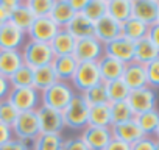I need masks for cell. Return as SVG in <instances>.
Wrapping results in <instances>:
<instances>
[{
	"label": "cell",
	"mask_w": 159,
	"mask_h": 150,
	"mask_svg": "<svg viewBox=\"0 0 159 150\" xmlns=\"http://www.w3.org/2000/svg\"><path fill=\"white\" fill-rule=\"evenodd\" d=\"M62 119H64V127L70 130L83 131L88 127L89 105L81 94L75 92L70 103L62 110Z\"/></svg>",
	"instance_id": "6da1fadb"
},
{
	"label": "cell",
	"mask_w": 159,
	"mask_h": 150,
	"mask_svg": "<svg viewBox=\"0 0 159 150\" xmlns=\"http://www.w3.org/2000/svg\"><path fill=\"white\" fill-rule=\"evenodd\" d=\"M73 96H75V89L72 88L70 83L56 82L55 85H52L50 88L41 92V105L62 113V110L70 103Z\"/></svg>",
	"instance_id": "7a4b0ae2"
},
{
	"label": "cell",
	"mask_w": 159,
	"mask_h": 150,
	"mask_svg": "<svg viewBox=\"0 0 159 150\" xmlns=\"http://www.w3.org/2000/svg\"><path fill=\"white\" fill-rule=\"evenodd\" d=\"M20 52L24 56V63L33 69L52 64V61L55 58L50 44H45V42H36V41L27 39V42L24 44Z\"/></svg>",
	"instance_id": "3957f363"
},
{
	"label": "cell",
	"mask_w": 159,
	"mask_h": 150,
	"mask_svg": "<svg viewBox=\"0 0 159 150\" xmlns=\"http://www.w3.org/2000/svg\"><path fill=\"white\" fill-rule=\"evenodd\" d=\"M98 83H102V78H100L97 63H78L76 72L70 82L75 92L83 94L84 91H88L89 88H92Z\"/></svg>",
	"instance_id": "277c9868"
},
{
	"label": "cell",
	"mask_w": 159,
	"mask_h": 150,
	"mask_svg": "<svg viewBox=\"0 0 159 150\" xmlns=\"http://www.w3.org/2000/svg\"><path fill=\"white\" fill-rule=\"evenodd\" d=\"M7 100L19 113L36 111L41 106V92L34 88H11Z\"/></svg>",
	"instance_id": "5b68a950"
},
{
	"label": "cell",
	"mask_w": 159,
	"mask_h": 150,
	"mask_svg": "<svg viewBox=\"0 0 159 150\" xmlns=\"http://www.w3.org/2000/svg\"><path fill=\"white\" fill-rule=\"evenodd\" d=\"M11 130H13V136L20 141L38 138L41 134V128H39V120H38L36 111L19 113L17 119L11 125Z\"/></svg>",
	"instance_id": "8992f818"
},
{
	"label": "cell",
	"mask_w": 159,
	"mask_h": 150,
	"mask_svg": "<svg viewBox=\"0 0 159 150\" xmlns=\"http://www.w3.org/2000/svg\"><path fill=\"white\" fill-rule=\"evenodd\" d=\"M126 103L129 105L131 111L134 113V116L150 111V110H156L157 105V94L154 89L145 86L140 89H134L129 91L128 97H126Z\"/></svg>",
	"instance_id": "52a82bcc"
},
{
	"label": "cell",
	"mask_w": 159,
	"mask_h": 150,
	"mask_svg": "<svg viewBox=\"0 0 159 150\" xmlns=\"http://www.w3.org/2000/svg\"><path fill=\"white\" fill-rule=\"evenodd\" d=\"M103 55H105L103 44L94 36L76 39L73 56L76 58L78 63H97Z\"/></svg>",
	"instance_id": "ba28073f"
},
{
	"label": "cell",
	"mask_w": 159,
	"mask_h": 150,
	"mask_svg": "<svg viewBox=\"0 0 159 150\" xmlns=\"http://www.w3.org/2000/svg\"><path fill=\"white\" fill-rule=\"evenodd\" d=\"M27 42V33L11 21L0 25V50H22Z\"/></svg>",
	"instance_id": "9c48e42d"
},
{
	"label": "cell",
	"mask_w": 159,
	"mask_h": 150,
	"mask_svg": "<svg viewBox=\"0 0 159 150\" xmlns=\"http://www.w3.org/2000/svg\"><path fill=\"white\" fill-rule=\"evenodd\" d=\"M58 31H59V27L50 17H36L30 30L27 31V39L50 44V41L56 36Z\"/></svg>",
	"instance_id": "30bf717a"
},
{
	"label": "cell",
	"mask_w": 159,
	"mask_h": 150,
	"mask_svg": "<svg viewBox=\"0 0 159 150\" xmlns=\"http://www.w3.org/2000/svg\"><path fill=\"white\" fill-rule=\"evenodd\" d=\"M38 114V120H39V128L41 133H52V134H61L64 127V119H62V113L47 108V106H39L36 110Z\"/></svg>",
	"instance_id": "8fae6325"
},
{
	"label": "cell",
	"mask_w": 159,
	"mask_h": 150,
	"mask_svg": "<svg viewBox=\"0 0 159 150\" xmlns=\"http://www.w3.org/2000/svg\"><path fill=\"white\" fill-rule=\"evenodd\" d=\"M103 50H105V55H108V56H111L123 64L134 61V42L128 41L123 36L105 44Z\"/></svg>",
	"instance_id": "7c38bea8"
},
{
	"label": "cell",
	"mask_w": 159,
	"mask_h": 150,
	"mask_svg": "<svg viewBox=\"0 0 159 150\" xmlns=\"http://www.w3.org/2000/svg\"><path fill=\"white\" fill-rule=\"evenodd\" d=\"M80 138H81L83 142L89 147V150H105V147L112 139V134H111V128L88 125L81 131Z\"/></svg>",
	"instance_id": "4fadbf2b"
},
{
	"label": "cell",
	"mask_w": 159,
	"mask_h": 150,
	"mask_svg": "<svg viewBox=\"0 0 159 150\" xmlns=\"http://www.w3.org/2000/svg\"><path fill=\"white\" fill-rule=\"evenodd\" d=\"M133 17L148 27L157 24L159 0H133Z\"/></svg>",
	"instance_id": "5bb4252c"
},
{
	"label": "cell",
	"mask_w": 159,
	"mask_h": 150,
	"mask_svg": "<svg viewBox=\"0 0 159 150\" xmlns=\"http://www.w3.org/2000/svg\"><path fill=\"white\" fill-rule=\"evenodd\" d=\"M122 36V24L111 19L108 14L94 24V38L103 45Z\"/></svg>",
	"instance_id": "9a60e30c"
},
{
	"label": "cell",
	"mask_w": 159,
	"mask_h": 150,
	"mask_svg": "<svg viewBox=\"0 0 159 150\" xmlns=\"http://www.w3.org/2000/svg\"><path fill=\"white\" fill-rule=\"evenodd\" d=\"M122 80H123V83L128 86L129 91H134V89H140V88L148 86V85H147L145 66H143V64H139V63H136V61H131V63L125 64Z\"/></svg>",
	"instance_id": "2e32d148"
},
{
	"label": "cell",
	"mask_w": 159,
	"mask_h": 150,
	"mask_svg": "<svg viewBox=\"0 0 159 150\" xmlns=\"http://www.w3.org/2000/svg\"><path fill=\"white\" fill-rule=\"evenodd\" d=\"M111 134H112L114 139L123 141V142H126L129 145L143 138V133H142V130L139 128V125L136 124L134 119L122 122V124L111 125Z\"/></svg>",
	"instance_id": "e0dca14e"
},
{
	"label": "cell",
	"mask_w": 159,
	"mask_h": 150,
	"mask_svg": "<svg viewBox=\"0 0 159 150\" xmlns=\"http://www.w3.org/2000/svg\"><path fill=\"white\" fill-rule=\"evenodd\" d=\"M97 66H98V72H100V78H102V83H109V82H114V80H120L122 75H123V69H125V64L108 56V55H103L98 61H97Z\"/></svg>",
	"instance_id": "ac0fdd59"
},
{
	"label": "cell",
	"mask_w": 159,
	"mask_h": 150,
	"mask_svg": "<svg viewBox=\"0 0 159 150\" xmlns=\"http://www.w3.org/2000/svg\"><path fill=\"white\" fill-rule=\"evenodd\" d=\"M52 67L55 70V75L58 82H66V83H70L73 75L76 72V67H78V61L73 55H69V56H55L53 61H52Z\"/></svg>",
	"instance_id": "d6986e66"
},
{
	"label": "cell",
	"mask_w": 159,
	"mask_h": 150,
	"mask_svg": "<svg viewBox=\"0 0 159 150\" xmlns=\"http://www.w3.org/2000/svg\"><path fill=\"white\" fill-rule=\"evenodd\" d=\"M75 45H76V39L66 28H59V31L56 33V36L50 41V47H52V52H53L55 56H69V55H73Z\"/></svg>",
	"instance_id": "ffe728a7"
},
{
	"label": "cell",
	"mask_w": 159,
	"mask_h": 150,
	"mask_svg": "<svg viewBox=\"0 0 159 150\" xmlns=\"http://www.w3.org/2000/svg\"><path fill=\"white\" fill-rule=\"evenodd\" d=\"M24 64V56L20 50H0V75H11Z\"/></svg>",
	"instance_id": "44dd1931"
},
{
	"label": "cell",
	"mask_w": 159,
	"mask_h": 150,
	"mask_svg": "<svg viewBox=\"0 0 159 150\" xmlns=\"http://www.w3.org/2000/svg\"><path fill=\"white\" fill-rule=\"evenodd\" d=\"M75 11L70 7L69 0H55L52 11L48 14V17L59 27V28H66V25L75 17Z\"/></svg>",
	"instance_id": "7402d4cb"
},
{
	"label": "cell",
	"mask_w": 159,
	"mask_h": 150,
	"mask_svg": "<svg viewBox=\"0 0 159 150\" xmlns=\"http://www.w3.org/2000/svg\"><path fill=\"white\" fill-rule=\"evenodd\" d=\"M66 30L75 38L83 39L94 36V22H91L88 17H84L81 13H76L75 17L66 25Z\"/></svg>",
	"instance_id": "603a6c76"
},
{
	"label": "cell",
	"mask_w": 159,
	"mask_h": 150,
	"mask_svg": "<svg viewBox=\"0 0 159 150\" xmlns=\"http://www.w3.org/2000/svg\"><path fill=\"white\" fill-rule=\"evenodd\" d=\"M159 58V50L148 38H142L134 42V61L139 64H148Z\"/></svg>",
	"instance_id": "cb8c5ba5"
},
{
	"label": "cell",
	"mask_w": 159,
	"mask_h": 150,
	"mask_svg": "<svg viewBox=\"0 0 159 150\" xmlns=\"http://www.w3.org/2000/svg\"><path fill=\"white\" fill-rule=\"evenodd\" d=\"M106 14L119 24L133 17V0H108Z\"/></svg>",
	"instance_id": "d4e9b609"
},
{
	"label": "cell",
	"mask_w": 159,
	"mask_h": 150,
	"mask_svg": "<svg viewBox=\"0 0 159 150\" xmlns=\"http://www.w3.org/2000/svg\"><path fill=\"white\" fill-rule=\"evenodd\" d=\"M134 120L139 125V128L142 130L143 136L154 138L156 130L159 127V111L157 110H150V111L140 113V114L134 116Z\"/></svg>",
	"instance_id": "484cf974"
},
{
	"label": "cell",
	"mask_w": 159,
	"mask_h": 150,
	"mask_svg": "<svg viewBox=\"0 0 159 150\" xmlns=\"http://www.w3.org/2000/svg\"><path fill=\"white\" fill-rule=\"evenodd\" d=\"M58 82L56 75H55V70L52 67V64H47V66H42V67H38L34 69V77H33V88L39 92H42L44 89L50 88L52 85H55Z\"/></svg>",
	"instance_id": "4316f807"
},
{
	"label": "cell",
	"mask_w": 159,
	"mask_h": 150,
	"mask_svg": "<svg viewBox=\"0 0 159 150\" xmlns=\"http://www.w3.org/2000/svg\"><path fill=\"white\" fill-rule=\"evenodd\" d=\"M88 125H92V127H103V128H111L112 120H111L109 103H106V105H97V106H89V119H88Z\"/></svg>",
	"instance_id": "83f0119b"
},
{
	"label": "cell",
	"mask_w": 159,
	"mask_h": 150,
	"mask_svg": "<svg viewBox=\"0 0 159 150\" xmlns=\"http://www.w3.org/2000/svg\"><path fill=\"white\" fill-rule=\"evenodd\" d=\"M147 33H148V25H145L143 22H140L134 17H131L122 24V36L131 42H136L142 38H147Z\"/></svg>",
	"instance_id": "f1b7e54d"
},
{
	"label": "cell",
	"mask_w": 159,
	"mask_h": 150,
	"mask_svg": "<svg viewBox=\"0 0 159 150\" xmlns=\"http://www.w3.org/2000/svg\"><path fill=\"white\" fill-rule=\"evenodd\" d=\"M34 14L30 11V8L27 7V3L25 2H19V5H17V8L13 11V14H11V17H10V21L16 25V27H19L22 31H28L30 30V27H31V24L34 22Z\"/></svg>",
	"instance_id": "f546056e"
},
{
	"label": "cell",
	"mask_w": 159,
	"mask_h": 150,
	"mask_svg": "<svg viewBox=\"0 0 159 150\" xmlns=\"http://www.w3.org/2000/svg\"><path fill=\"white\" fill-rule=\"evenodd\" d=\"M33 77H34V69L24 63L10 77L11 88H33Z\"/></svg>",
	"instance_id": "4dcf8cb0"
},
{
	"label": "cell",
	"mask_w": 159,
	"mask_h": 150,
	"mask_svg": "<svg viewBox=\"0 0 159 150\" xmlns=\"http://www.w3.org/2000/svg\"><path fill=\"white\" fill-rule=\"evenodd\" d=\"M106 11H108V0H88L81 14L95 24L97 21L106 16Z\"/></svg>",
	"instance_id": "1f68e13d"
},
{
	"label": "cell",
	"mask_w": 159,
	"mask_h": 150,
	"mask_svg": "<svg viewBox=\"0 0 159 150\" xmlns=\"http://www.w3.org/2000/svg\"><path fill=\"white\" fill-rule=\"evenodd\" d=\"M62 142H64V138L61 134L41 133L34 139V148L33 150H61Z\"/></svg>",
	"instance_id": "d6a6232c"
},
{
	"label": "cell",
	"mask_w": 159,
	"mask_h": 150,
	"mask_svg": "<svg viewBox=\"0 0 159 150\" xmlns=\"http://www.w3.org/2000/svg\"><path fill=\"white\" fill-rule=\"evenodd\" d=\"M81 96L84 97V100L88 102L89 106H97V105H106V103H109L105 83H98V85L89 88Z\"/></svg>",
	"instance_id": "836d02e7"
},
{
	"label": "cell",
	"mask_w": 159,
	"mask_h": 150,
	"mask_svg": "<svg viewBox=\"0 0 159 150\" xmlns=\"http://www.w3.org/2000/svg\"><path fill=\"white\" fill-rule=\"evenodd\" d=\"M109 111H111L112 125H114V124H122V122H126V120L134 119V113L131 111V108H129V105L126 103V100L109 103Z\"/></svg>",
	"instance_id": "e575fe53"
},
{
	"label": "cell",
	"mask_w": 159,
	"mask_h": 150,
	"mask_svg": "<svg viewBox=\"0 0 159 150\" xmlns=\"http://www.w3.org/2000/svg\"><path fill=\"white\" fill-rule=\"evenodd\" d=\"M105 86H106V94H108L109 103L126 100V97H128V94H129V89H128V86L123 83L122 78H120V80L109 82V83H105Z\"/></svg>",
	"instance_id": "d590c367"
},
{
	"label": "cell",
	"mask_w": 159,
	"mask_h": 150,
	"mask_svg": "<svg viewBox=\"0 0 159 150\" xmlns=\"http://www.w3.org/2000/svg\"><path fill=\"white\" fill-rule=\"evenodd\" d=\"M55 0H27V7L34 14V17H48Z\"/></svg>",
	"instance_id": "8d00e7d4"
},
{
	"label": "cell",
	"mask_w": 159,
	"mask_h": 150,
	"mask_svg": "<svg viewBox=\"0 0 159 150\" xmlns=\"http://www.w3.org/2000/svg\"><path fill=\"white\" fill-rule=\"evenodd\" d=\"M19 111L8 102V100H2L0 102V122L5 125H13L14 120L17 119Z\"/></svg>",
	"instance_id": "74e56055"
},
{
	"label": "cell",
	"mask_w": 159,
	"mask_h": 150,
	"mask_svg": "<svg viewBox=\"0 0 159 150\" xmlns=\"http://www.w3.org/2000/svg\"><path fill=\"white\" fill-rule=\"evenodd\" d=\"M145 72H147V85L151 89H159V58L145 64Z\"/></svg>",
	"instance_id": "f35d334b"
},
{
	"label": "cell",
	"mask_w": 159,
	"mask_h": 150,
	"mask_svg": "<svg viewBox=\"0 0 159 150\" xmlns=\"http://www.w3.org/2000/svg\"><path fill=\"white\" fill-rule=\"evenodd\" d=\"M61 150H89V147L83 142V139L76 136V138H67L62 142Z\"/></svg>",
	"instance_id": "ab89813d"
},
{
	"label": "cell",
	"mask_w": 159,
	"mask_h": 150,
	"mask_svg": "<svg viewBox=\"0 0 159 150\" xmlns=\"http://www.w3.org/2000/svg\"><path fill=\"white\" fill-rule=\"evenodd\" d=\"M154 145H156V139L154 138L143 136L137 142L131 144V150H154Z\"/></svg>",
	"instance_id": "60d3db41"
},
{
	"label": "cell",
	"mask_w": 159,
	"mask_h": 150,
	"mask_svg": "<svg viewBox=\"0 0 159 150\" xmlns=\"http://www.w3.org/2000/svg\"><path fill=\"white\" fill-rule=\"evenodd\" d=\"M10 92H11L10 78L8 77H3V75H0V102L7 100L8 96H10Z\"/></svg>",
	"instance_id": "b9f144b4"
},
{
	"label": "cell",
	"mask_w": 159,
	"mask_h": 150,
	"mask_svg": "<svg viewBox=\"0 0 159 150\" xmlns=\"http://www.w3.org/2000/svg\"><path fill=\"white\" fill-rule=\"evenodd\" d=\"M0 150H27V147H25L24 141L13 138L11 141H8V142L0 145Z\"/></svg>",
	"instance_id": "7bdbcfd3"
},
{
	"label": "cell",
	"mask_w": 159,
	"mask_h": 150,
	"mask_svg": "<svg viewBox=\"0 0 159 150\" xmlns=\"http://www.w3.org/2000/svg\"><path fill=\"white\" fill-rule=\"evenodd\" d=\"M147 38L154 44V47L159 50V22L157 24H153L148 27V33H147Z\"/></svg>",
	"instance_id": "ee69618b"
},
{
	"label": "cell",
	"mask_w": 159,
	"mask_h": 150,
	"mask_svg": "<svg viewBox=\"0 0 159 150\" xmlns=\"http://www.w3.org/2000/svg\"><path fill=\"white\" fill-rule=\"evenodd\" d=\"M13 138H14V136H13V130H11V127L0 122V145L5 144V142H8V141H11Z\"/></svg>",
	"instance_id": "f6af8a7d"
},
{
	"label": "cell",
	"mask_w": 159,
	"mask_h": 150,
	"mask_svg": "<svg viewBox=\"0 0 159 150\" xmlns=\"http://www.w3.org/2000/svg\"><path fill=\"white\" fill-rule=\"evenodd\" d=\"M105 150H131V145L123 142V141H119V139H111L109 144L105 147Z\"/></svg>",
	"instance_id": "bcb514c9"
},
{
	"label": "cell",
	"mask_w": 159,
	"mask_h": 150,
	"mask_svg": "<svg viewBox=\"0 0 159 150\" xmlns=\"http://www.w3.org/2000/svg\"><path fill=\"white\" fill-rule=\"evenodd\" d=\"M19 2H20V0H0V5L3 7V10H5V11L10 14V17H11V14H13V11L17 8Z\"/></svg>",
	"instance_id": "7dc6e473"
},
{
	"label": "cell",
	"mask_w": 159,
	"mask_h": 150,
	"mask_svg": "<svg viewBox=\"0 0 159 150\" xmlns=\"http://www.w3.org/2000/svg\"><path fill=\"white\" fill-rule=\"evenodd\" d=\"M69 2H70V7L73 8L75 13H81L83 8L86 7V2H88V0H69Z\"/></svg>",
	"instance_id": "c3c4849f"
},
{
	"label": "cell",
	"mask_w": 159,
	"mask_h": 150,
	"mask_svg": "<svg viewBox=\"0 0 159 150\" xmlns=\"http://www.w3.org/2000/svg\"><path fill=\"white\" fill-rule=\"evenodd\" d=\"M154 150H159V139H156V145H154Z\"/></svg>",
	"instance_id": "681fc988"
},
{
	"label": "cell",
	"mask_w": 159,
	"mask_h": 150,
	"mask_svg": "<svg viewBox=\"0 0 159 150\" xmlns=\"http://www.w3.org/2000/svg\"><path fill=\"white\" fill-rule=\"evenodd\" d=\"M154 139H159V127H157V130H156V134H154Z\"/></svg>",
	"instance_id": "f907efd6"
},
{
	"label": "cell",
	"mask_w": 159,
	"mask_h": 150,
	"mask_svg": "<svg viewBox=\"0 0 159 150\" xmlns=\"http://www.w3.org/2000/svg\"><path fill=\"white\" fill-rule=\"evenodd\" d=\"M157 22H159V19H157Z\"/></svg>",
	"instance_id": "816d5d0a"
},
{
	"label": "cell",
	"mask_w": 159,
	"mask_h": 150,
	"mask_svg": "<svg viewBox=\"0 0 159 150\" xmlns=\"http://www.w3.org/2000/svg\"><path fill=\"white\" fill-rule=\"evenodd\" d=\"M0 25H2V24H0Z\"/></svg>",
	"instance_id": "f5cc1de1"
}]
</instances>
